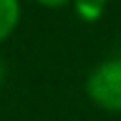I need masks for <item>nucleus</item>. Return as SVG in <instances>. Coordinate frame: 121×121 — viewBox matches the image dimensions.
<instances>
[{"label": "nucleus", "mask_w": 121, "mask_h": 121, "mask_svg": "<svg viewBox=\"0 0 121 121\" xmlns=\"http://www.w3.org/2000/svg\"><path fill=\"white\" fill-rule=\"evenodd\" d=\"M86 93L98 108L121 111V58L98 63L86 78Z\"/></svg>", "instance_id": "nucleus-1"}, {"label": "nucleus", "mask_w": 121, "mask_h": 121, "mask_svg": "<svg viewBox=\"0 0 121 121\" xmlns=\"http://www.w3.org/2000/svg\"><path fill=\"white\" fill-rule=\"evenodd\" d=\"M20 23V3L18 0H0V43L13 35Z\"/></svg>", "instance_id": "nucleus-2"}, {"label": "nucleus", "mask_w": 121, "mask_h": 121, "mask_svg": "<svg viewBox=\"0 0 121 121\" xmlns=\"http://www.w3.org/2000/svg\"><path fill=\"white\" fill-rule=\"evenodd\" d=\"M73 3H76L78 15H81L83 20H96V18H101L104 5H106V0H73Z\"/></svg>", "instance_id": "nucleus-3"}, {"label": "nucleus", "mask_w": 121, "mask_h": 121, "mask_svg": "<svg viewBox=\"0 0 121 121\" xmlns=\"http://www.w3.org/2000/svg\"><path fill=\"white\" fill-rule=\"evenodd\" d=\"M35 3H40L45 8H60V5H66V3H71V0H35Z\"/></svg>", "instance_id": "nucleus-4"}, {"label": "nucleus", "mask_w": 121, "mask_h": 121, "mask_svg": "<svg viewBox=\"0 0 121 121\" xmlns=\"http://www.w3.org/2000/svg\"><path fill=\"white\" fill-rule=\"evenodd\" d=\"M0 81H3V60H0Z\"/></svg>", "instance_id": "nucleus-5"}]
</instances>
